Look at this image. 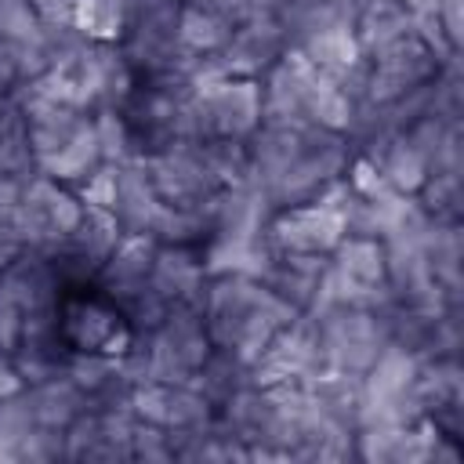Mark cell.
<instances>
[{"instance_id":"1","label":"cell","mask_w":464,"mask_h":464,"mask_svg":"<svg viewBox=\"0 0 464 464\" xmlns=\"http://www.w3.org/2000/svg\"><path fill=\"white\" fill-rule=\"evenodd\" d=\"M62 334L83 355H116L130 341V330H127L123 315L112 304L98 301V297L65 301V308H62Z\"/></svg>"}]
</instances>
